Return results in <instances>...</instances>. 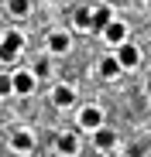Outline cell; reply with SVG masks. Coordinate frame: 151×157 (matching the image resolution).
Returning <instances> with one entry per match:
<instances>
[{
    "label": "cell",
    "mask_w": 151,
    "mask_h": 157,
    "mask_svg": "<svg viewBox=\"0 0 151 157\" xmlns=\"http://www.w3.org/2000/svg\"><path fill=\"white\" fill-rule=\"evenodd\" d=\"M10 89H14V96H31V92L38 89L35 72H31V68H14V72H10Z\"/></svg>",
    "instance_id": "obj_6"
},
{
    "label": "cell",
    "mask_w": 151,
    "mask_h": 157,
    "mask_svg": "<svg viewBox=\"0 0 151 157\" xmlns=\"http://www.w3.org/2000/svg\"><path fill=\"white\" fill-rule=\"evenodd\" d=\"M76 99H79L76 86H69V82L52 86V106H55V109H72V106H76Z\"/></svg>",
    "instance_id": "obj_7"
},
{
    "label": "cell",
    "mask_w": 151,
    "mask_h": 157,
    "mask_svg": "<svg viewBox=\"0 0 151 157\" xmlns=\"http://www.w3.org/2000/svg\"><path fill=\"white\" fill-rule=\"evenodd\" d=\"M110 21H113V10L110 7H93V31H103Z\"/></svg>",
    "instance_id": "obj_13"
},
{
    "label": "cell",
    "mask_w": 151,
    "mask_h": 157,
    "mask_svg": "<svg viewBox=\"0 0 151 157\" xmlns=\"http://www.w3.org/2000/svg\"><path fill=\"white\" fill-rule=\"evenodd\" d=\"M103 123H107V113H103V106H96V102H86V106L76 109V126H79L83 133H93V130H100Z\"/></svg>",
    "instance_id": "obj_1"
},
{
    "label": "cell",
    "mask_w": 151,
    "mask_h": 157,
    "mask_svg": "<svg viewBox=\"0 0 151 157\" xmlns=\"http://www.w3.org/2000/svg\"><path fill=\"white\" fill-rule=\"evenodd\" d=\"M96 72H100V78H107V82H110V78H117V75H120L124 68L117 65V58H113V51H110V55H103V58H100Z\"/></svg>",
    "instance_id": "obj_11"
},
{
    "label": "cell",
    "mask_w": 151,
    "mask_h": 157,
    "mask_svg": "<svg viewBox=\"0 0 151 157\" xmlns=\"http://www.w3.org/2000/svg\"><path fill=\"white\" fill-rule=\"evenodd\" d=\"M62 157H79V154H62Z\"/></svg>",
    "instance_id": "obj_16"
},
{
    "label": "cell",
    "mask_w": 151,
    "mask_h": 157,
    "mask_svg": "<svg viewBox=\"0 0 151 157\" xmlns=\"http://www.w3.org/2000/svg\"><path fill=\"white\" fill-rule=\"evenodd\" d=\"M21 48H24V34L21 31H7L0 38V65H14L21 58Z\"/></svg>",
    "instance_id": "obj_3"
},
{
    "label": "cell",
    "mask_w": 151,
    "mask_h": 157,
    "mask_svg": "<svg viewBox=\"0 0 151 157\" xmlns=\"http://www.w3.org/2000/svg\"><path fill=\"white\" fill-rule=\"evenodd\" d=\"M35 147H38V137L31 133L28 126H17V130H10V133H7V150L17 154V157L35 154Z\"/></svg>",
    "instance_id": "obj_2"
},
{
    "label": "cell",
    "mask_w": 151,
    "mask_h": 157,
    "mask_svg": "<svg viewBox=\"0 0 151 157\" xmlns=\"http://www.w3.org/2000/svg\"><path fill=\"white\" fill-rule=\"evenodd\" d=\"M69 48H72L69 31H52V34L45 38V51H48V55H65Z\"/></svg>",
    "instance_id": "obj_10"
},
{
    "label": "cell",
    "mask_w": 151,
    "mask_h": 157,
    "mask_svg": "<svg viewBox=\"0 0 151 157\" xmlns=\"http://www.w3.org/2000/svg\"><path fill=\"white\" fill-rule=\"evenodd\" d=\"M7 14L10 17H28L31 14V0H7Z\"/></svg>",
    "instance_id": "obj_14"
},
{
    "label": "cell",
    "mask_w": 151,
    "mask_h": 157,
    "mask_svg": "<svg viewBox=\"0 0 151 157\" xmlns=\"http://www.w3.org/2000/svg\"><path fill=\"white\" fill-rule=\"evenodd\" d=\"M89 144H93V150H96V154H113V150L120 147L117 130H110L107 123L100 126V130H93V133H89Z\"/></svg>",
    "instance_id": "obj_4"
},
{
    "label": "cell",
    "mask_w": 151,
    "mask_h": 157,
    "mask_svg": "<svg viewBox=\"0 0 151 157\" xmlns=\"http://www.w3.org/2000/svg\"><path fill=\"white\" fill-rule=\"evenodd\" d=\"M72 28H76V31H93V10H89V7L76 10V17H72Z\"/></svg>",
    "instance_id": "obj_12"
},
{
    "label": "cell",
    "mask_w": 151,
    "mask_h": 157,
    "mask_svg": "<svg viewBox=\"0 0 151 157\" xmlns=\"http://www.w3.org/2000/svg\"><path fill=\"white\" fill-rule=\"evenodd\" d=\"M113 58H117V65H120L124 72H131V68L141 65V48H137L134 41H124V44L113 48Z\"/></svg>",
    "instance_id": "obj_5"
},
{
    "label": "cell",
    "mask_w": 151,
    "mask_h": 157,
    "mask_svg": "<svg viewBox=\"0 0 151 157\" xmlns=\"http://www.w3.org/2000/svg\"><path fill=\"white\" fill-rule=\"evenodd\" d=\"M148 10H151V0H148Z\"/></svg>",
    "instance_id": "obj_17"
},
{
    "label": "cell",
    "mask_w": 151,
    "mask_h": 157,
    "mask_svg": "<svg viewBox=\"0 0 151 157\" xmlns=\"http://www.w3.org/2000/svg\"><path fill=\"white\" fill-rule=\"evenodd\" d=\"M55 150H59V157H62V154H79V150H83L79 133H76V130H62V133L55 137Z\"/></svg>",
    "instance_id": "obj_9"
},
{
    "label": "cell",
    "mask_w": 151,
    "mask_h": 157,
    "mask_svg": "<svg viewBox=\"0 0 151 157\" xmlns=\"http://www.w3.org/2000/svg\"><path fill=\"white\" fill-rule=\"evenodd\" d=\"M7 96H14V89H10V72H0V99H7Z\"/></svg>",
    "instance_id": "obj_15"
},
{
    "label": "cell",
    "mask_w": 151,
    "mask_h": 157,
    "mask_svg": "<svg viewBox=\"0 0 151 157\" xmlns=\"http://www.w3.org/2000/svg\"><path fill=\"white\" fill-rule=\"evenodd\" d=\"M100 34H103V41L110 44V48H117V44H124V41H127V34H131V28H127V24H124V21H110L107 24V28L103 31H100Z\"/></svg>",
    "instance_id": "obj_8"
}]
</instances>
